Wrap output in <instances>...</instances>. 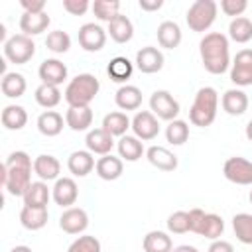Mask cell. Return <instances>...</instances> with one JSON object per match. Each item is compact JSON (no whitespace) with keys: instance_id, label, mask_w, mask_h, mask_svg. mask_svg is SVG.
Instances as JSON below:
<instances>
[{"instance_id":"cell-12","label":"cell","mask_w":252,"mask_h":252,"mask_svg":"<svg viewBox=\"0 0 252 252\" xmlns=\"http://www.w3.org/2000/svg\"><path fill=\"white\" fill-rule=\"evenodd\" d=\"M51 199L61 209L73 207L79 199V187H77L75 179L73 177H59L55 181V185L51 187Z\"/></svg>"},{"instance_id":"cell-7","label":"cell","mask_w":252,"mask_h":252,"mask_svg":"<svg viewBox=\"0 0 252 252\" xmlns=\"http://www.w3.org/2000/svg\"><path fill=\"white\" fill-rule=\"evenodd\" d=\"M179 102L173 98V94L169 91H163V89H158L152 93L150 96V112L158 118V120H175L177 114H179Z\"/></svg>"},{"instance_id":"cell-37","label":"cell","mask_w":252,"mask_h":252,"mask_svg":"<svg viewBox=\"0 0 252 252\" xmlns=\"http://www.w3.org/2000/svg\"><path fill=\"white\" fill-rule=\"evenodd\" d=\"M232 230L238 242L252 244V215L250 213H236L232 217Z\"/></svg>"},{"instance_id":"cell-17","label":"cell","mask_w":252,"mask_h":252,"mask_svg":"<svg viewBox=\"0 0 252 252\" xmlns=\"http://www.w3.org/2000/svg\"><path fill=\"white\" fill-rule=\"evenodd\" d=\"M33 173L39 177V181H57L61 173V163L51 154H39L33 159Z\"/></svg>"},{"instance_id":"cell-32","label":"cell","mask_w":252,"mask_h":252,"mask_svg":"<svg viewBox=\"0 0 252 252\" xmlns=\"http://www.w3.org/2000/svg\"><path fill=\"white\" fill-rule=\"evenodd\" d=\"M0 120L6 130H22L28 124V112L20 104H8V106H4Z\"/></svg>"},{"instance_id":"cell-10","label":"cell","mask_w":252,"mask_h":252,"mask_svg":"<svg viewBox=\"0 0 252 252\" xmlns=\"http://www.w3.org/2000/svg\"><path fill=\"white\" fill-rule=\"evenodd\" d=\"M106 35L108 33L100 24H94V22L83 24L79 28V45L89 53L100 51L106 43Z\"/></svg>"},{"instance_id":"cell-30","label":"cell","mask_w":252,"mask_h":252,"mask_svg":"<svg viewBox=\"0 0 252 252\" xmlns=\"http://www.w3.org/2000/svg\"><path fill=\"white\" fill-rule=\"evenodd\" d=\"M0 89H2V94L4 96H8V98H20V96H24V93L28 89V83H26V77L22 73L10 71V73H6L2 77Z\"/></svg>"},{"instance_id":"cell-6","label":"cell","mask_w":252,"mask_h":252,"mask_svg":"<svg viewBox=\"0 0 252 252\" xmlns=\"http://www.w3.org/2000/svg\"><path fill=\"white\" fill-rule=\"evenodd\" d=\"M35 55V43L30 35L24 33H14L12 37H8V41L4 43V57L10 63L16 65H24L28 63L32 57Z\"/></svg>"},{"instance_id":"cell-44","label":"cell","mask_w":252,"mask_h":252,"mask_svg":"<svg viewBox=\"0 0 252 252\" xmlns=\"http://www.w3.org/2000/svg\"><path fill=\"white\" fill-rule=\"evenodd\" d=\"M67 252H100V240L93 234H83L69 244Z\"/></svg>"},{"instance_id":"cell-46","label":"cell","mask_w":252,"mask_h":252,"mask_svg":"<svg viewBox=\"0 0 252 252\" xmlns=\"http://www.w3.org/2000/svg\"><path fill=\"white\" fill-rule=\"evenodd\" d=\"M91 6L93 4L89 0H63V10L69 12L71 16H83Z\"/></svg>"},{"instance_id":"cell-16","label":"cell","mask_w":252,"mask_h":252,"mask_svg":"<svg viewBox=\"0 0 252 252\" xmlns=\"http://www.w3.org/2000/svg\"><path fill=\"white\" fill-rule=\"evenodd\" d=\"M85 146L93 156H108L114 148V136H110L104 128H93L87 132Z\"/></svg>"},{"instance_id":"cell-13","label":"cell","mask_w":252,"mask_h":252,"mask_svg":"<svg viewBox=\"0 0 252 252\" xmlns=\"http://www.w3.org/2000/svg\"><path fill=\"white\" fill-rule=\"evenodd\" d=\"M59 226L67 234H83L89 226V215L81 207H69L59 217Z\"/></svg>"},{"instance_id":"cell-51","label":"cell","mask_w":252,"mask_h":252,"mask_svg":"<svg viewBox=\"0 0 252 252\" xmlns=\"http://www.w3.org/2000/svg\"><path fill=\"white\" fill-rule=\"evenodd\" d=\"M171 252H199L195 246H189V244H181V246H175Z\"/></svg>"},{"instance_id":"cell-24","label":"cell","mask_w":252,"mask_h":252,"mask_svg":"<svg viewBox=\"0 0 252 252\" xmlns=\"http://www.w3.org/2000/svg\"><path fill=\"white\" fill-rule=\"evenodd\" d=\"M156 33H158V43L163 49H175V47H179V43L183 39V33H181L179 24L177 22H171V20L161 22L158 26Z\"/></svg>"},{"instance_id":"cell-39","label":"cell","mask_w":252,"mask_h":252,"mask_svg":"<svg viewBox=\"0 0 252 252\" xmlns=\"http://www.w3.org/2000/svg\"><path fill=\"white\" fill-rule=\"evenodd\" d=\"M165 140L171 146H183L189 140V126H187V122L179 120V118L167 122V126H165Z\"/></svg>"},{"instance_id":"cell-11","label":"cell","mask_w":252,"mask_h":252,"mask_svg":"<svg viewBox=\"0 0 252 252\" xmlns=\"http://www.w3.org/2000/svg\"><path fill=\"white\" fill-rule=\"evenodd\" d=\"M132 132L138 140L150 142L159 134V122L150 110H138L132 118Z\"/></svg>"},{"instance_id":"cell-19","label":"cell","mask_w":252,"mask_h":252,"mask_svg":"<svg viewBox=\"0 0 252 252\" xmlns=\"http://www.w3.org/2000/svg\"><path fill=\"white\" fill-rule=\"evenodd\" d=\"M220 106L230 116H240L248 110V94L242 89H228L220 98Z\"/></svg>"},{"instance_id":"cell-43","label":"cell","mask_w":252,"mask_h":252,"mask_svg":"<svg viewBox=\"0 0 252 252\" xmlns=\"http://www.w3.org/2000/svg\"><path fill=\"white\" fill-rule=\"evenodd\" d=\"M167 230L171 234H185L191 232L189 226V211H175L167 217Z\"/></svg>"},{"instance_id":"cell-18","label":"cell","mask_w":252,"mask_h":252,"mask_svg":"<svg viewBox=\"0 0 252 252\" xmlns=\"http://www.w3.org/2000/svg\"><path fill=\"white\" fill-rule=\"evenodd\" d=\"M146 158H148V161H150L154 167H158V169H161V171H173V169H177V165H179L177 156H175L171 150L163 148V146H150V148L146 150Z\"/></svg>"},{"instance_id":"cell-38","label":"cell","mask_w":252,"mask_h":252,"mask_svg":"<svg viewBox=\"0 0 252 252\" xmlns=\"http://www.w3.org/2000/svg\"><path fill=\"white\" fill-rule=\"evenodd\" d=\"M33 96H35V102H37L39 106H43V108H55V106L61 102V91H59V87H55V85H45V83H41V85L35 89Z\"/></svg>"},{"instance_id":"cell-15","label":"cell","mask_w":252,"mask_h":252,"mask_svg":"<svg viewBox=\"0 0 252 252\" xmlns=\"http://www.w3.org/2000/svg\"><path fill=\"white\" fill-rule=\"evenodd\" d=\"M37 75H39L41 83L59 87L63 81H67L69 71H67V65H65L63 61L51 57V59H43V61H41V65H39V69H37Z\"/></svg>"},{"instance_id":"cell-33","label":"cell","mask_w":252,"mask_h":252,"mask_svg":"<svg viewBox=\"0 0 252 252\" xmlns=\"http://www.w3.org/2000/svg\"><path fill=\"white\" fill-rule=\"evenodd\" d=\"M37 130L39 134L47 136V138H53V136H59L61 130H63V116L55 110H45L37 116Z\"/></svg>"},{"instance_id":"cell-28","label":"cell","mask_w":252,"mask_h":252,"mask_svg":"<svg viewBox=\"0 0 252 252\" xmlns=\"http://www.w3.org/2000/svg\"><path fill=\"white\" fill-rule=\"evenodd\" d=\"M114 102L120 110H138L142 106V91L134 85H122L114 94Z\"/></svg>"},{"instance_id":"cell-53","label":"cell","mask_w":252,"mask_h":252,"mask_svg":"<svg viewBox=\"0 0 252 252\" xmlns=\"http://www.w3.org/2000/svg\"><path fill=\"white\" fill-rule=\"evenodd\" d=\"M244 132H246V138H248V140L252 142V120H250V122L246 124V130H244Z\"/></svg>"},{"instance_id":"cell-45","label":"cell","mask_w":252,"mask_h":252,"mask_svg":"<svg viewBox=\"0 0 252 252\" xmlns=\"http://www.w3.org/2000/svg\"><path fill=\"white\" fill-rule=\"evenodd\" d=\"M246 8H248V2L246 0H220V10H222L224 16L240 18Z\"/></svg>"},{"instance_id":"cell-2","label":"cell","mask_w":252,"mask_h":252,"mask_svg":"<svg viewBox=\"0 0 252 252\" xmlns=\"http://www.w3.org/2000/svg\"><path fill=\"white\" fill-rule=\"evenodd\" d=\"M199 55L205 71L211 75H222L230 67V43L220 32H209L199 41Z\"/></svg>"},{"instance_id":"cell-31","label":"cell","mask_w":252,"mask_h":252,"mask_svg":"<svg viewBox=\"0 0 252 252\" xmlns=\"http://www.w3.org/2000/svg\"><path fill=\"white\" fill-rule=\"evenodd\" d=\"M106 73L110 77V81L114 83H126L132 73H134V63L124 57V55H118V57H112L110 63L106 65Z\"/></svg>"},{"instance_id":"cell-35","label":"cell","mask_w":252,"mask_h":252,"mask_svg":"<svg viewBox=\"0 0 252 252\" xmlns=\"http://www.w3.org/2000/svg\"><path fill=\"white\" fill-rule=\"evenodd\" d=\"M142 246H144V252H171L173 250V240L163 230H150L144 236Z\"/></svg>"},{"instance_id":"cell-23","label":"cell","mask_w":252,"mask_h":252,"mask_svg":"<svg viewBox=\"0 0 252 252\" xmlns=\"http://www.w3.org/2000/svg\"><path fill=\"white\" fill-rule=\"evenodd\" d=\"M94 165H96L94 156L89 150H77L67 159V167L75 177H87L94 169Z\"/></svg>"},{"instance_id":"cell-14","label":"cell","mask_w":252,"mask_h":252,"mask_svg":"<svg viewBox=\"0 0 252 252\" xmlns=\"http://www.w3.org/2000/svg\"><path fill=\"white\" fill-rule=\"evenodd\" d=\"M163 53L158 49V47H154V45H146V47H142V49H138V53H136V67H138V71H142V73H146V75H152V73H158V71H161V67H163Z\"/></svg>"},{"instance_id":"cell-52","label":"cell","mask_w":252,"mask_h":252,"mask_svg":"<svg viewBox=\"0 0 252 252\" xmlns=\"http://www.w3.org/2000/svg\"><path fill=\"white\" fill-rule=\"evenodd\" d=\"M10 252H33L30 246H26V244H20V246H14Z\"/></svg>"},{"instance_id":"cell-5","label":"cell","mask_w":252,"mask_h":252,"mask_svg":"<svg viewBox=\"0 0 252 252\" xmlns=\"http://www.w3.org/2000/svg\"><path fill=\"white\" fill-rule=\"evenodd\" d=\"M217 12H219V4L215 0H195L185 14V22L191 32L205 33L215 24Z\"/></svg>"},{"instance_id":"cell-4","label":"cell","mask_w":252,"mask_h":252,"mask_svg":"<svg viewBox=\"0 0 252 252\" xmlns=\"http://www.w3.org/2000/svg\"><path fill=\"white\" fill-rule=\"evenodd\" d=\"M100 91V81L93 73H79L65 87V100L69 106H89Z\"/></svg>"},{"instance_id":"cell-41","label":"cell","mask_w":252,"mask_h":252,"mask_svg":"<svg viewBox=\"0 0 252 252\" xmlns=\"http://www.w3.org/2000/svg\"><path fill=\"white\" fill-rule=\"evenodd\" d=\"M91 10L96 16V20L108 24L114 16L120 14V2L118 0H94L93 6H91Z\"/></svg>"},{"instance_id":"cell-49","label":"cell","mask_w":252,"mask_h":252,"mask_svg":"<svg viewBox=\"0 0 252 252\" xmlns=\"http://www.w3.org/2000/svg\"><path fill=\"white\" fill-rule=\"evenodd\" d=\"M207 252H234V246H232L230 242L219 238V240H213V242H211V246H209Z\"/></svg>"},{"instance_id":"cell-8","label":"cell","mask_w":252,"mask_h":252,"mask_svg":"<svg viewBox=\"0 0 252 252\" xmlns=\"http://www.w3.org/2000/svg\"><path fill=\"white\" fill-rule=\"evenodd\" d=\"M224 177L234 185H252V161L242 156H232L222 165Z\"/></svg>"},{"instance_id":"cell-34","label":"cell","mask_w":252,"mask_h":252,"mask_svg":"<svg viewBox=\"0 0 252 252\" xmlns=\"http://www.w3.org/2000/svg\"><path fill=\"white\" fill-rule=\"evenodd\" d=\"M47 219H49L47 209L22 207V211H20V222L26 230H41L47 224Z\"/></svg>"},{"instance_id":"cell-29","label":"cell","mask_w":252,"mask_h":252,"mask_svg":"<svg viewBox=\"0 0 252 252\" xmlns=\"http://www.w3.org/2000/svg\"><path fill=\"white\" fill-rule=\"evenodd\" d=\"M110 136H126L128 128H132V120L128 118L126 112H120V110H114V112H108L104 118H102V126Z\"/></svg>"},{"instance_id":"cell-36","label":"cell","mask_w":252,"mask_h":252,"mask_svg":"<svg viewBox=\"0 0 252 252\" xmlns=\"http://www.w3.org/2000/svg\"><path fill=\"white\" fill-rule=\"evenodd\" d=\"M228 37L236 43H248L252 39V20H248L246 16L232 18V22L228 24Z\"/></svg>"},{"instance_id":"cell-22","label":"cell","mask_w":252,"mask_h":252,"mask_svg":"<svg viewBox=\"0 0 252 252\" xmlns=\"http://www.w3.org/2000/svg\"><path fill=\"white\" fill-rule=\"evenodd\" d=\"M106 33H108L110 39L116 41V43H128V41L134 37V24L130 22L128 16L118 14V16H114V18L108 22Z\"/></svg>"},{"instance_id":"cell-42","label":"cell","mask_w":252,"mask_h":252,"mask_svg":"<svg viewBox=\"0 0 252 252\" xmlns=\"http://www.w3.org/2000/svg\"><path fill=\"white\" fill-rule=\"evenodd\" d=\"M45 45H47V49L51 53H57V55L59 53H67L69 47H71V35L67 32H63V30H53V32L47 33Z\"/></svg>"},{"instance_id":"cell-1","label":"cell","mask_w":252,"mask_h":252,"mask_svg":"<svg viewBox=\"0 0 252 252\" xmlns=\"http://www.w3.org/2000/svg\"><path fill=\"white\" fill-rule=\"evenodd\" d=\"M33 161L28 152L16 150L12 152L2 165V185L12 197H24L28 187L32 185Z\"/></svg>"},{"instance_id":"cell-20","label":"cell","mask_w":252,"mask_h":252,"mask_svg":"<svg viewBox=\"0 0 252 252\" xmlns=\"http://www.w3.org/2000/svg\"><path fill=\"white\" fill-rule=\"evenodd\" d=\"M94 171L96 175L102 179V181H116L122 171H124V161L112 154L108 156H100L96 159V165H94Z\"/></svg>"},{"instance_id":"cell-21","label":"cell","mask_w":252,"mask_h":252,"mask_svg":"<svg viewBox=\"0 0 252 252\" xmlns=\"http://www.w3.org/2000/svg\"><path fill=\"white\" fill-rule=\"evenodd\" d=\"M22 199H24V207L47 209V203L51 199V189L47 187L45 181H32V185L28 187Z\"/></svg>"},{"instance_id":"cell-40","label":"cell","mask_w":252,"mask_h":252,"mask_svg":"<svg viewBox=\"0 0 252 252\" xmlns=\"http://www.w3.org/2000/svg\"><path fill=\"white\" fill-rule=\"evenodd\" d=\"M222 232H224V220H222V217L220 215H215V213H207L199 236H205L209 240H219L222 236Z\"/></svg>"},{"instance_id":"cell-50","label":"cell","mask_w":252,"mask_h":252,"mask_svg":"<svg viewBox=\"0 0 252 252\" xmlns=\"http://www.w3.org/2000/svg\"><path fill=\"white\" fill-rule=\"evenodd\" d=\"M138 6L144 12H156V10H159L163 6V0H140Z\"/></svg>"},{"instance_id":"cell-26","label":"cell","mask_w":252,"mask_h":252,"mask_svg":"<svg viewBox=\"0 0 252 252\" xmlns=\"http://www.w3.org/2000/svg\"><path fill=\"white\" fill-rule=\"evenodd\" d=\"M51 24V18L47 16V12H41V14H28L24 12L22 18H20V30L24 35H39L43 33Z\"/></svg>"},{"instance_id":"cell-47","label":"cell","mask_w":252,"mask_h":252,"mask_svg":"<svg viewBox=\"0 0 252 252\" xmlns=\"http://www.w3.org/2000/svg\"><path fill=\"white\" fill-rule=\"evenodd\" d=\"M205 211L203 209H191L189 211V226H191V232L199 234L201 232V226H203V220H205Z\"/></svg>"},{"instance_id":"cell-9","label":"cell","mask_w":252,"mask_h":252,"mask_svg":"<svg viewBox=\"0 0 252 252\" xmlns=\"http://www.w3.org/2000/svg\"><path fill=\"white\" fill-rule=\"evenodd\" d=\"M230 81L242 89L252 85V49H240L230 63Z\"/></svg>"},{"instance_id":"cell-3","label":"cell","mask_w":252,"mask_h":252,"mask_svg":"<svg viewBox=\"0 0 252 252\" xmlns=\"http://www.w3.org/2000/svg\"><path fill=\"white\" fill-rule=\"evenodd\" d=\"M219 110V93L213 87H201L189 108V120L193 126L207 128L215 122Z\"/></svg>"},{"instance_id":"cell-27","label":"cell","mask_w":252,"mask_h":252,"mask_svg":"<svg viewBox=\"0 0 252 252\" xmlns=\"http://www.w3.org/2000/svg\"><path fill=\"white\" fill-rule=\"evenodd\" d=\"M116 150H118V158L122 161H138L146 154L142 140H138L136 136H128V134L116 142Z\"/></svg>"},{"instance_id":"cell-48","label":"cell","mask_w":252,"mask_h":252,"mask_svg":"<svg viewBox=\"0 0 252 252\" xmlns=\"http://www.w3.org/2000/svg\"><path fill=\"white\" fill-rule=\"evenodd\" d=\"M20 6L28 14H41V12H45V0H20Z\"/></svg>"},{"instance_id":"cell-25","label":"cell","mask_w":252,"mask_h":252,"mask_svg":"<svg viewBox=\"0 0 252 252\" xmlns=\"http://www.w3.org/2000/svg\"><path fill=\"white\" fill-rule=\"evenodd\" d=\"M65 124L73 132H85L93 124V110L91 106H69L65 112Z\"/></svg>"},{"instance_id":"cell-54","label":"cell","mask_w":252,"mask_h":252,"mask_svg":"<svg viewBox=\"0 0 252 252\" xmlns=\"http://www.w3.org/2000/svg\"><path fill=\"white\" fill-rule=\"evenodd\" d=\"M248 199H250V203H252V189H250V195H248Z\"/></svg>"}]
</instances>
